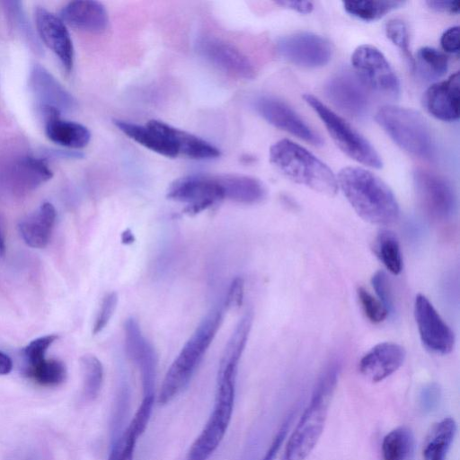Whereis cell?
Wrapping results in <instances>:
<instances>
[{
	"label": "cell",
	"instance_id": "obj_4",
	"mask_svg": "<svg viewBox=\"0 0 460 460\" xmlns=\"http://www.w3.org/2000/svg\"><path fill=\"white\" fill-rule=\"evenodd\" d=\"M223 313L222 307L211 309L185 342L162 382L157 396L160 406L172 402L189 385L220 328Z\"/></svg>",
	"mask_w": 460,
	"mask_h": 460
},
{
	"label": "cell",
	"instance_id": "obj_31",
	"mask_svg": "<svg viewBox=\"0 0 460 460\" xmlns=\"http://www.w3.org/2000/svg\"><path fill=\"white\" fill-rule=\"evenodd\" d=\"M374 252L384 266L394 275L402 270V259L400 243L395 234L388 229H382L374 242Z\"/></svg>",
	"mask_w": 460,
	"mask_h": 460
},
{
	"label": "cell",
	"instance_id": "obj_49",
	"mask_svg": "<svg viewBox=\"0 0 460 460\" xmlns=\"http://www.w3.org/2000/svg\"><path fill=\"white\" fill-rule=\"evenodd\" d=\"M134 240L133 234L127 230L125 233L122 234V241L126 243H132Z\"/></svg>",
	"mask_w": 460,
	"mask_h": 460
},
{
	"label": "cell",
	"instance_id": "obj_25",
	"mask_svg": "<svg viewBox=\"0 0 460 460\" xmlns=\"http://www.w3.org/2000/svg\"><path fill=\"white\" fill-rule=\"evenodd\" d=\"M152 122L172 142L179 155L197 160L220 156V151L206 140L164 121L152 119Z\"/></svg>",
	"mask_w": 460,
	"mask_h": 460
},
{
	"label": "cell",
	"instance_id": "obj_6",
	"mask_svg": "<svg viewBox=\"0 0 460 460\" xmlns=\"http://www.w3.org/2000/svg\"><path fill=\"white\" fill-rule=\"evenodd\" d=\"M377 124L407 154L430 159L434 143L428 123L417 111L397 105H385L375 115Z\"/></svg>",
	"mask_w": 460,
	"mask_h": 460
},
{
	"label": "cell",
	"instance_id": "obj_5",
	"mask_svg": "<svg viewBox=\"0 0 460 460\" xmlns=\"http://www.w3.org/2000/svg\"><path fill=\"white\" fill-rule=\"evenodd\" d=\"M270 163L288 180L329 197L338 191L331 168L304 146L287 138L270 148Z\"/></svg>",
	"mask_w": 460,
	"mask_h": 460
},
{
	"label": "cell",
	"instance_id": "obj_47",
	"mask_svg": "<svg viewBox=\"0 0 460 460\" xmlns=\"http://www.w3.org/2000/svg\"><path fill=\"white\" fill-rule=\"evenodd\" d=\"M13 369L11 358L0 350V376L8 375Z\"/></svg>",
	"mask_w": 460,
	"mask_h": 460
},
{
	"label": "cell",
	"instance_id": "obj_35",
	"mask_svg": "<svg viewBox=\"0 0 460 460\" xmlns=\"http://www.w3.org/2000/svg\"><path fill=\"white\" fill-rule=\"evenodd\" d=\"M141 435L130 425L113 439L108 460H134L137 442Z\"/></svg>",
	"mask_w": 460,
	"mask_h": 460
},
{
	"label": "cell",
	"instance_id": "obj_2",
	"mask_svg": "<svg viewBox=\"0 0 460 460\" xmlns=\"http://www.w3.org/2000/svg\"><path fill=\"white\" fill-rule=\"evenodd\" d=\"M338 187L365 221L387 226L399 217V205L389 186L373 172L356 166L343 167L337 177Z\"/></svg>",
	"mask_w": 460,
	"mask_h": 460
},
{
	"label": "cell",
	"instance_id": "obj_1",
	"mask_svg": "<svg viewBox=\"0 0 460 460\" xmlns=\"http://www.w3.org/2000/svg\"><path fill=\"white\" fill-rule=\"evenodd\" d=\"M241 358L237 353L223 351L217 369L211 412L201 431L190 446L184 460H208L224 439L234 412Z\"/></svg>",
	"mask_w": 460,
	"mask_h": 460
},
{
	"label": "cell",
	"instance_id": "obj_20",
	"mask_svg": "<svg viewBox=\"0 0 460 460\" xmlns=\"http://www.w3.org/2000/svg\"><path fill=\"white\" fill-rule=\"evenodd\" d=\"M459 73L431 84L424 93L422 103L434 118L453 122L459 118Z\"/></svg>",
	"mask_w": 460,
	"mask_h": 460
},
{
	"label": "cell",
	"instance_id": "obj_39",
	"mask_svg": "<svg viewBox=\"0 0 460 460\" xmlns=\"http://www.w3.org/2000/svg\"><path fill=\"white\" fill-rule=\"evenodd\" d=\"M117 304L118 295L116 292H110L104 296L93 324V334L100 333L107 326L116 310Z\"/></svg>",
	"mask_w": 460,
	"mask_h": 460
},
{
	"label": "cell",
	"instance_id": "obj_19",
	"mask_svg": "<svg viewBox=\"0 0 460 460\" xmlns=\"http://www.w3.org/2000/svg\"><path fill=\"white\" fill-rule=\"evenodd\" d=\"M406 352L394 342L374 346L359 361L360 374L372 383H378L396 372L403 364Z\"/></svg>",
	"mask_w": 460,
	"mask_h": 460
},
{
	"label": "cell",
	"instance_id": "obj_16",
	"mask_svg": "<svg viewBox=\"0 0 460 460\" xmlns=\"http://www.w3.org/2000/svg\"><path fill=\"white\" fill-rule=\"evenodd\" d=\"M198 52L210 64L233 76L252 79L256 71L251 60L236 47L221 39L200 37L196 42Z\"/></svg>",
	"mask_w": 460,
	"mask_h": 460
},
{
	"label": "cell",
	"instance_id": "obj_44",
	"mask_svg": "<svg viewBox=\"0 0 460 460\" xmlns=\"http://www.w3.org/2000/svg\"><path fill=\"white\" fill-rule=\"evenodd\" d=\"M440 45L444 51L450 54L459 53V27L453 26L446 30L440 38Z\"/></svg>",
	"mask_w": 460,
	"mask_h": 460
},
{
	"label": "cell",
	"instance_id": "obj_30",
	"mask_svg": "<svg viewBox=\"0 0 460 460\" xmlns=\"http://www.w3.org/2000/svg\"><path fill=\"white\" fill-rule=\"evenodd\" d=\"M384 460H408L414 449V435L406 426H400L388 432L383 438Z\"/></svg>",
	"mask_w": 460,
	"mask_h": 460
},
{
	"label": "cell",
	"instance_id": "obj_24",
	"mask_svg": "<svg viewBox=\"0 0 460 460\" xmlns=\"http://www.w3.org/2000/svg\"><path fill=\"white\" fill-rule=\"evenodd\" d=\"M56 217L54 206L49 202H44L23 217L18 227L24 243L31 248H44L49 242Z\"/></svg>",
	"mask_w": 460,
	"mask_h": 460
},
{
	"label": "cell",
	"instance_id": "obj_3",
	"mask_svg": "<svg viewBox=\"0 0 460 460\" xmlns=\"http://www.w3.org/2000/svg\"><path fill=\"white\" fill-rule=\"evenodd\" d=\"M341 366L331 362L321 375L311 399L285 446L280 460H305L320 439L328 416Z\"/></svg>",
	"mask_w": 460,
	"mask_h": 460
},
{
	"label": "cell",
	"instance_id": "obj_36",
	"mask_svg": "<svg viewBox=\"0 0 460 460\" xmlns=\"http://www.w3.org/2000/svg\"><path fill=\"white\" fill-rule=\"evenodd\" d=\"M385 31L386 37L401 50L411 67L413 69L414 58L410 50L409 33L404 22L400 19H391L385 23Z\"/></svg>",
	"mask_w": 460,
	"mask_h": 460
},
{
	"label": "cell",
	"instance_id": "obj_33",
	"mask_svg": "<svg viewBox=\"0 0 460 460\" xmlns=\"http://www.w3.org/2000/svg\"><path fill=\"white\" fill-rule=\"evenodd\" d=\"M344 10L353 17L366 22L379 20L388 13L400 8L403 1H346Z\"/></svg>",
	"mask_w": 460,
	"mask_h": 460
},
{
	"label": "cell",
	"instance_id": "obj_21",
	"mask_svg": "<svg viewBox=\"0 0 460 460\" xmlns=\"http://www.w3.org/2000/svg\"><path fill=\"white\" fill-rule=\"evenodd\" d=\"M60 18L72 28L93 33L104 31L109 24L104 5L93 0L69 2L61 10Z\"/></svg>",
	"mask_w": 460,
	"mask_h": 460
},
{
	"label": "cell",
	"instance_id": "obj_28",
	"mask_svg": "<svg viewBox=\"0 0 460 460\" xmlns=\"http://www.w3.org/2000/svg\"><path fill=\"white\" fill-rule=\"evenodd\" d=\"M456 430V422L451 417L435 423L429 431L423 446V460H446Z\"/></svg>",
	"mask_w": 460,
	"mask_h": 460
},
{
	"label": "cell",
	"instance_id": "obj_14",
	"mask_svg": "<svg viewBox=\"0 0 460 460\" xmlns=\"http://www.w3.org/2000/svg\"><path fill=\"white\" fill-rule=\"evenodd\" d=\"M325 96L340 111L361 117L367 111L369 99L367 88L355 73L342 70L332 75L323 87Z\"/></svg>",
	"mask_w": 460,
	"mask_h": 460
},
{
	"label": "cell",
	"instance_id": "obj_23",
	"mask_svg": "<svg viewBox=\"0 0 460 460\" xmlns=\"http://www.w3.org/2000/svg\"><path fill=\"white\" fill-rule=\"evenodd\" d=\"M8 171L10 187L17 193L33 190L52 178V171L40 158L24 155L14 160Z\"/></svg>",
	"mask_w": 460,
	"mask_h": 460
},
{
	"label": "cell",
	"instance_id": "obj_10",
	"mask_svg": "<svg viewBox=\"0 0 460 460\" xmlns=\"http://www.w3.org/2000/svg\"><path fill=\"white\" fill-rule=\"evenodd\" d=\"M413 184L418 200L429 217L439 221L452 217L456 199L452 186L446 179L430 171L416 169Z\"/></svg>",
	"mask_w": 460,
	"mask_h": 460
},
{
	"label": "cell",
	"instance_id": "obj_22",
	"mask_svg": "<svg viewBox=\"0 0 460 460\" xmlns=\"http://www.w3.org/2000/svg\"><path fill=\"white\" fill-rule=\"evenodd\" d=\"M41 112L45 121V133L50 141L72 149H80L88 145L91 133L86 127L62 119L60 112L51 108H43Z\"/></svg>",
	"mask_w": 460,
	"mask_h": 460
},
{
	"label": "cell",
	"instance_id": "obj_48",
	"mask_svg": "<svg viewBox=\"0 0 460 460\" xmlns=\"http://www.w3.org/2000/svg\"><path fill=\"white\" fill-rule=\"evenodd\" d=\"M5 253V242L4 232L2 226L0 225V256H3Z\"/></svg>",
	"mask_w": 460,
	"mask_h": 460
},
{
	"label": "cell",
	"instance_id": "obj_26",
	"mask_svg": "<svg viewBox=\"0 0 460 460\" xmlns=\"http://www.w3.org/2000/svg\"><path fill=\"white\" fill-rule=\"evenodd\" d=\"M113 122L122 133L151 151L166 157L179 155L172 142L151 120L145 126L120 119H115Z\"/></svg>",
	"mask_w": 460,
	"mask_h": 460
},
{
	"label": "cell",
	"instance_id": "obj_7",
	"mask_svg": "<svg viewBox=\"0 0 460 460\" xmlns=\"http://www.w3.org/2000/svg\"><path fill=\"white\" fill-rule=\"evenodd\" d=\"M303 99L318 115L334 143L344 154L364 165L376 169L382 167L381 157L374 146L344 119L312 94L305 93Z\"/></svg>",
	"mask_w": 460,
	"mask_h": 460
},
{
	"label": "cell",
	"instance_id": "obj_41",
	"mask_svg": "<svg viewBox=\"0 0 460 460\" xmlns=\"http://www.w3.org/2000/svg\"><path fill=\"white\" fill-rule=\"evenodd\" d=\"M293 414L288 416L279 427L273 439L271 440L267 451L261 460H275L289 429Z\"/></svg>",
	"mask_w": 460,
	"mask_h": 460
},
{
	"label": "cell",
	"instance_id": "obj_15",
	"mask_svg": "<svg viewBox=\"0 0 460 460\" xmlns=\"http://www.w3.org/2000/svg\"><path fill=\"white\" fill-rule=\"evenodd\" d=\"M257 112L277 128L290 133L314 146L323 145V139L285 102L272 96H260L254 101Z\"/></svg>",
	"mask_w": 460,
	"mask_h": 460
},
{
	"label": "cell",
	"instance_id": "obj_29",
	"mask_svg": "<svg viewBox=\"0 0 460 460\" xmlns=\"http://www.w3.org/2000/svg\"><path fill=\"white\" fill-rule=\"evenodd\" d=\"M24 375L35 384L44 387H55L62 385L67 376L65 363L57 358H47L23 367Z\"/></svg>",
	"mask_w": 460,
	"mask_h": 460
},
{
	"label": "cell",
	"instance_id": "obj_11",
	"mask_svg": "<svg viewBox=\"0 0 460 460\" xmlns=\"http://www.w3.org/2000/svg\"><path fill=\"white\" fill-rule=\"evenodd\" d=\"M277 50L288 61L305 68L325 66L332 55L330 41L312 32H297L282 37L277 43Z\"/></svg>",
	"mask_w": 460,
	"mask_h": 460
},
{
	"label": "cell",
	"instance_id": "obj_32",
	"mask_svg": "<svg viewBox=\"0 0 460 460\" xmlns=\"http://www.w3.org/2000/svg\"><path fill=\"white\" fill-rule=\"evenodd\" d=\"M83 377L82 395L86 402L94 401L100 394L103 384V367L101 360L93 354L80 358Z\"/></svg>",
	"mask_w": 460,
	"mask_h": 460
},
{
	"label": "cell",
	"instance_id": "obj_40",
	"mask_svg": "<svg viewBox=\"0 0 460 460\" xmlns=\"http://www.w3.org/2000/svg\"><path fill=\"white\" fill-rule=\"evenodd\" d=\"M372 286L378 300L384 305L388 314L394 312V297L387 275L383 270L376 271L371 279Z\"/></svg>",
	"mask_w": 460,
	"mask_h": 460
},
{
	"label": "cell",
	"instance_id": "obj_34",
	"mask_svg": "<svg viewBox=\"0 0 460 460\" xmlns=\"http://www.w3.org/2000/svg\"><path fill=\"white\" fill-rule=\"evenodd\" d=\"M416 58L413 69L417 68L424 77L436 79L444 75L447 71V57L434 48H420Z\"/></svg>",
	"mask_w": 460,
	"mask_h": 460
},
{
	"label": "cell",
	"instance_id": "obj_27",
	"mask_svg": "<svg viewBox=\"0 0 460 460\" xmlns=\"http://www.w3.org/2000/svg\"><path fill=\"white\" fill-rule=\"evenodd\" d=\"M225 199L241 204L252 205L262 201L267 194L265 186L258 179L242 174L217 176Z\"/></svg>",
	"mask_w": 460,
	"mask_h": 460
},
{
	"label": "cell",
	"instance_id": "obj_9",
	"mask_svg": "<svg viewBox=\"0 0 460 460\" xmlns=\"http://www.w3.org/2000/svg\"><path fill=\"white\" fill-rule=\"evenodd\" d=\"M167 198L185 203V212L195 215L224 199L225 195L217 176L195 174L175 180Z\"/></svg>",
	"mask_w": 460,
	"mask_h": 460
},
{
	"label": "cell",
	"instance_id": "obj_13",
	"mask_svg": "<svg viewBox=\"0 0 460 460\" xmlns=\"http://www.w3.org/2000/svg\"><path fill=\"white\" fill-rule=\"evenodd\" d=\"M124 341L128 357L138 368L142 395H155L157 355L134 317L128 318L124 323Z\"/></svg>",
	"mask_w": 460,
	"mask_h": 460
},
{
	"label": "cell",
	"instance_id": "obj_46",
	"mask_svg": "<svg viewBox=\"0 0 460 460\" xmlns=\"http://www.w3.org/2000/svg\"><path fill=\"white\" fill-rule=\"evenodd\" d=\"M277 4L302 14L310 13L314 9V4L310 1H278Z\"/></svg>",
	"mask_w": 460,
	"mask_h": 460
},
{
	"label": "cell",
	"instance_id": "obj_42",
	"mask_svg": "<svg viewBox=\"0 0 460 460\" xmlns=\"http://www.w3.org/2000/svg\"><path fill=\"white\" fill-rule=\"evenodd\" d=\"M244 282L241 277L234 278L227 289L224 306L227 309L239 307L243 299Z\"/></svg>",
	"mask_w": 460,
	"mask_h": 460
},
{
	"label": "cell",
	"instance_id": "obj_37",
	"mask_svg": "<svg viewBox=\"0 0 460 460\" xmlns=\"http://www.w3.org/2000/svg\"><path fill=\"white\" fill-rule=\"evenodd\" d=\"M56 334L38 337L22 349L21 355L24 367L34 365L46 358L49 347L56 341Z\"/></svg>",
	"mask_w": 460,
	"mask_h": 460
},
{
	"label": "cell",
	"instance_id": "obj_45",
	"mask_svg": "<svg viewBox=\"0 0 460 460\" xmlns=\"http://www.w3.org/2000/svg\"><path fill=\"white\" fill-rule=\"evenodd\" d=\"M426 4L434 11L453 14L458 13L460 8L459 1L429 0Z\"/></svg>",
	"mask_w": 460,
	"mask_h": 460
},
{
	"label": "cell",
	"instance_id": "obj_17",
	"mask_svg": "<svg viewBox=\"0 0 460 460\" xmlns=\"http://www.w3.org/2000/svg\"><path fill=\"white\" fill-rule=\"evenodd\" d=\"M34 16L40 40L57 56L63 67L70 72L74 65V46L65 22L40 6L35 9Z\"/></svg>",
	"mask_w": 460,
	"mask_h": 460
},
{
	"label": "cell",
	"instance_id": "obj_43",
	"mask_svg": "<svg viewBox=\"0 0 460 460\" xmlns=\"http://www.w3.org/2000/svg\"><path fill=\"white\" fill-rule=\"evenodd\" d=\"M440 388L435 383L425 385L420 394V404L421 409L429 412L433 411L439 403L440 400Z\"/></svg>",
	"mask_w": 460,
	"mask_h": 460
},
{
	"label": "cell",
	"instance_id": "obj_18",
	"mask_svg": "<svg viewBox=\"0 0 460 460\" xmlns=\"http://www.w3.org/2000/svg\"><path fill=\"white\" fill-rule=\"evenodd\" d=\"M29 86L40 109L51 108L61 112L75 106L70 93L40 64H35L30 72Z\"/></svg>",
	"mask_w": 460,
	"mask_h": 460
},
{
	"label": "cell",
	"instance_id": "obj_38",
	"mask_svg": "<svg viewBox=\"0 0 460 460\" xmlns=\"http://www.w3.org/2000/svg\"><path fill=\"white\" fill-rule=\"evenodd\" d=\"M358 298L366 317L374 323H382L388 316L384 305L364 288L357 289Z\"/></svg>",
	"mask_w": 460,
	"mask_h": 460
},
{
	"label": "cell",
	"instance_id": "obj_8",
	"mask_svg": "<svg viewBox=\"0 0 460 460\" xmlns=\"http://www.w3.org/2000/svg\"><path fill=\"white\" fill-rule=\"evenodd\" d=\"M354 73L366 88L389 98L400 94V82L384 54L368 44L358 46L351 55Z\"/></svg>",
	"mask_w": 460,
	"mask_h": 460
},
{
	"label": "cell",
	"instance_id": "obj_12",
	"mask_svg": "<svg viewBox=\"0 0 460 460\" xmlns=\"http://www.w3.org/2000/svg\"><path fill=\"white\" fill-rule=\"evenodd\" d=\"M414 317L423 346L432 353L446 355L455 345V335L430 301L423 295L416 296Z\"/></svg>",
	"mask_w": 460,
	"mask_h": 460
}]
</instances>
